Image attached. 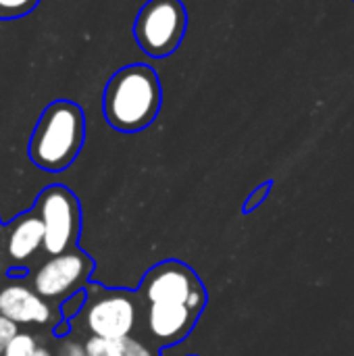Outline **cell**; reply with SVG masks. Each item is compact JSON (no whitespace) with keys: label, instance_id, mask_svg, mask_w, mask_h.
Listing matches in <instances>:
<instances>
[{"label":"cell","instance_id":"6da1fadb","mask_svg":"<svg viewBox=\"0 0 354 356\" xmlns=\"http://www.w3.org/2000/svg\"><path fill=\"white\" fill-rule=\"evenodd\" d=\"M163 86L159 73L144 63L125 65L111 75L102 94L106 123L123 134L146 129L161 111Z\"/></svg>","mask_w":354,"mask_h":356},{"label":"cell","instance_id":"7a4b0ae2","mask_svg":"<svg viewBox=\"0 0 354 356\" xmlns=\"http://www.w3.org/2000/svg\"><path fill=\"white\" fill-rule=\"evenodd\" d=\"M86 140V115L77 102L54 100L40 115L31 140L29 159L35 167L58 173L79 154Z\"/></svg>","mask_w":354,"mask_h":356},{"label":"cell","instance_id":"3957f363","mask_svg":"<svg viewBox=\"0 0 354 356\" xmlns=\"http://www.w3.org/2000/svg\"><path fill=\"white\" fill-rule=\"evenodd\" d=\"M188 29V8L182 0H148L136 21L134 38L142 52L152 58L173 54Z\"/></svg>","mask_w":354,"mask_h":356},{"label":"cell","instance_id":"277c9868","mask_svg":"<svg viewBox=\"0 0 354 356\" xmlns=\"http://www.w3.org/2000/svg\"><path fill=\"white\" fill-rule=\"evenodd\" d=\"M142 298L148 305L159 307H188L194 313H202L207 294L194 271L182 263H161L142 282Z\"/></svg>","mask_w":354,"mask_h":356},{"label":"cell","instance_id":"5b68a950","mask_svg":"<svg viewBox=\"0 0 354 356\" xmlns=\"http://www.w3.org/2000/svg\"><path fill=\"white\" fill-rule=\"evenodd\" d=\"M35 213L44 223V252L65 254L79 236V202L65 186L46 188L35 202Z\"/></svg>","mask_w":354,"mask_h":356},{"label":"cell","instance_id":"8992f818","mask_svg":"<svg viewBox=\"0 0 354 356\" xmlns=\"http://www.w3.org/2000/svg\"><path fill=\"white\" fill-rule=\"evenodd\" d=\"M136 302L125 292H100L86 305L83 325L96 338L123 340L136 327Z\"/></svg>","mask_w":354,"mask_h":356},{"label":"cell","instance_id":"52a82bcc","mask_svg":"<svg viewBox=\"0 0 354 356\" xmlns=\"http://www.w3.org/2000/svg\"><path fill=\"white\" fill-rule=\"evenodd\" d=\"M92 261L79 252L69 250L58 257H50L33 273V290L46 300H65L79 292L83 282L90 277Z\"/></svg>","mask_w":354,"mask_h":356},{"label":"cell","instance_id":"ba28073f","mask_svg":"<svg viewBox=\"0 0 354 356\" xmlns=\"http://www.w3.org/2000/svg\"><path fill=\"white\" fill-rule=\"evenodd\" d=\"M0 315L17 325H48L52 321L48 300L23 284H8L0 290Z\"/></svg>","mask_w":354,"mask_h":356},{"label":"cell","instance_id":"9c48e42d","mask_svg":"<svg viewBox=\"0 0 354 356\" xmlns=\"http://www.w3.org/2000/svg\"><path fill=\"white\" fill-rule=\"evenodd\" d=\"M198 313L188 307H146V323L152 338L161 344H177L182 342L194 327Z\"/></svg>","mask_w":354,"mask_h":356},{"label":"cell","instance_id":"30bf717a","mask_svg":"<svg viewBox=\"0 0 354 356\" xmlns=\"http://www.w3.org/2000/svg\"><path fill=\"white\" fill-rule=\"evenodd\" d=\"M38 250H44V223L38 213L19 217L6 238V254L15 265H25Z\"/></svg>","mask_w":354,"mask_h":356},{"label":"cell","instance_id":"8fae6325","mask_svg":"<svg viewBox=\"0 0 354 356\" xmlns=\"http://www.w3.org/2000/svg\"><path fill=\"white\" fill-rule=\"evenodd\" d=\"M83 346H86L88 356H125L127 338H123V340H106V338L90 336Z\"/></svg>","mask_w":354,"mask_h":356},{"label":"cell","instance_id":"7c38bea8","mask_svg":"<svg viewBox=\"0 0 354 356\" xmlns=\"http://www.w3.org/2000/svg\"><path fill=\"white\" fill-rule=\"evenodd\" d=\"M40 0H0V21H10V19H21L29 15Z\"/></svg>","mask_w":354,"mask_h":356},{"label":"cell","instance_id":"4fadbf2b","mask_svg":"<svg viewBox=\"0 0 354 356\" xmlns=\"http://www.w3.org/2000/svg\"><path fill=\"white\" fill-rule=\"evenodd\" d=\"M38 342L31 334H25V332H19L10 344L6 346V350L2 353V356H33L38 350Z\"/></svg>","mask_w":354,"mask_h":356},{"label":"cell","instance_id":"5bb4252c","mask_svg":"<svg viewBox=\"0 0 354 356\" xmlns=\"http://www.w3.org/2000/svg\"><path fill=\"white\" fill-rule=\"evenodd\" d=\"M86 302H88V294H86L83 290L71 294L69 298H65V302H63V307H61L63 317H65V319H73V317L86 307Z\"/></svg>","mask_w":354,"mask_h":356},{"label":"cell","instance_id":"9a60e30c","mask_svg":"<svg viewBox=\"0 0 354 356\" xmlns=\"http://www.w3.org/2000/svg\"><path fill=\"white\" fill-rule=\"evenodd\" d=\"M17 334H19V325L15 321H10V319L0 315V356H2V353L6 350V346L10 344V340Z\"/></svg>","mask_w":354,"mask_h":356},{"label":"cell","instance_id":"2e32d148","mask_svg":"<svg viewBox=\"0 0 354 356\" xmlns=\"http://www.w3.org/2000/svg\"><path fill=\"white\" fill-rule=\"evenodd\" d=\"M125 356H152V353L138 340L127 338V346H125Z\"/></svg>","mask_w":354,"mask_h":356},{"label":"cell","instance_id":"e0dca14e","mask_svg":"<svg viewBox=\"0 0 354 356\" xmlns=\"http://www.w3.org/2000/svg\"><path fill=\"white\" fill-rule=\"evenodd\" d=\"M61 356H88L86 353V346L83 344H77L73 340H67L61 348Z\"/></svg>","mask_w":354,"mask_h":356},{"label":"cell","instance_id":"ac0fdd59","mask_svg":"<svg viewBox=\"0 0 354 356\" xmlns=\"http://www.w3.org/2000/svg\"><path fill=\"white\" fill-rule=\"evenodd\" d=\"M269 190H271V184H265V186H261L250 198H248V202H246V209L250 211V209H257L263 200H265V196L269 194Z\"/></svg>","mask_w":354,"mask_h":356},{"label":"cell","instance_id":"d6986e66","mask_svg":"<svg viewBox=\"0 0 354 356\" xmlns=\"http://www.w3.org/2000/svg\"><path fill=\"white\" fill-rule=\"evenodd\" d=\"M33 356H52V353H50L48 348H38V350H35V355H33Z\"/></svg>","mask_w":354,"mask_h":356},{"label":"cell","instance_id":"ffe728a7","mask_svg":"<svg viewBox=\"0 0 354 356\" xmlns=\"http://www.w3.org/2000/svg\"><path fill=\"white\" fill-rule=\"evenodd\" d=\"M353 2H354V0H353Z\"/></svg>","mask_w":354,"mask_h":356}]
</instances>
